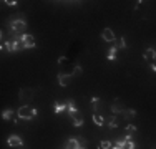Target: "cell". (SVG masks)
<instances>
[{
	"instance_id": "1",
	"label": "cell",
	"mask_w": 156,
	"mask_h": 149,
	"mask_svg": "<svg viewBox=\"0 0 156 149\" xmlns=\"http://www.w3.org/2000/svg\"><path fill=\"white\" fill-rule=\"evenodd\" d=\"M15 18H12L10 20V28H12V32L18 33V35H23L25 30H27V22L23 20V15H13Z\"/></svg>"
},
{
	"instance_id": "2",
	"label": "cell",
	"mask_w": 156,
	"mask_h": 149,
	"mask_svg": "<svg viewBox=\"0 0 156 149\" xmlns=\"http://www.w3.org/2000/svg\"><path fill=\"white\" fill-rule=\"evenodd\" d=\"M37 114H38L37 108H32V106H28V104H22V106L17 109V116L20 119H27V121L33 119Z\"/></svg>"
},
{
	"instance_id": "3",
	"label": "cell",
	"mask_w": 156,
	"mask_h": 149,
	"mask_svg": "<svg viewBox=\"0 0 156 149\" xmlns=\"http://www.w3.org/2000/svg\"><path fill=\"white\" fill-rule=\"evenodd\" d=\"M7 144H9L10 147H22L23 146V139H22L20 136H17V134H12V136H9V139H7Z\"/></svg>"
},
{
	"instance_id": "4",
	"label": "cell",
	"mask_w": 156,
	"mask_h": 149,
	"mask_svg": "<svg viewBox=\"0 0 156 149\" xmlns=\"http://www.w3.org/2000/svg\"><path fill=\"white\" fill-rule=\"evenodd\" d=\"M125 109H126V106L121 103V99H116V101L111 104V113H113L115 116H116V114H123Z\"/></svg>"
},
{
	"instance_id": "5",
	"label": "cell",
	"mask_w": 156,
	"mask_h": 149,
	"mask_svg": "<svg viewBox=\"0 0 156 149\" xmlns=\"http://www.w3.org/2000/svg\"><path fill=\"white\" fill-rule=\"evenodd\" d=\"M18 96H20V99H22V101H23V104H25L27 101H30V99H32L33 89H30V88H22L20 91H18Z\"/></svg>"
},
{
	"instance_id": "6",
	"label": "cell",
	"mask_w": 156,
	"mask_h": 149,
	"mask_svg": "<svg viewBox=\"0 0 156 149\" xmlns=\"http://www.w3.org/2000/svg\"><path fill=\"white\" fill-rule=\"evenodd\" d=\"M22 42H23L25 48H33V47L37 45V42H35V36L30 35V33H23V35H22Z\"/></svg>"
},
{
	"instance_id": "7",
	"label": "cell",
	"mask_w": 156,
	"mask_h": 149,
	"mask_svg": "<svg viewBox=\"0 0 156 149\" xmlns=\"http://www.w3.org/2000/svg\"><path fill=\"white\" fill-rule=\"evenodd\" d=\"M73 80V74L72 73H58V83L62 85V86H66V85H70Z\"/></svg>"
},
{
	"instance_id": "8",
	"label": "cell",
	"mask_w": 156,
	"mask_h": 149,
	"mask_svg": "<svg viewBox=\"0 0 156 149\" xmlns=\"http://www.w3.org/2000/svg\"><path fill=\"white\" fill-rule=\"evenodd\" d=\"M101 38L105 40V42H115V40H116V36H115V33H113V30H111V28H103Z\"/></svg>"
},
{
	"instance_id": "9",
	"label": "cell",
	"mask_w": 156,
	"mask_h": 149,
	"mask_svg": "<svg viewBox=\"0 0 156 149\" xmlns=\"http://www.w3.org/2000/svg\"><path fill=\"white\" fill-rule=\"evenodd\" d=\"M65 104H66V111H68V116H70V118H75V116H76V114H78V113H80V111H78V109H76V106H75V103H73V101H72V99H68V101H66Z\"/></svg>"
},
{
	"instance_id": "10",
	"label": "cell",
	"mask_w": 156,
	"mask_h": 149,
	"mask_svg": "<svg viewBox=\"0 0 156 149\" xmlns=\"http://www.w3.org/2000/svg\"><path fill=\"white\" fill-rule=\"evenodd\" d=\"M106 124H108V128L110 129H115V128H118V124H120V118L118 116H111V118H108L106 119Z\"/></svg>"
},
{
	"instance_id": "11",
	"label": "cell",
	"mask_w": 156,
	"mask_h": 149,
	"mask_svg": "<svg viewBox=\"0 0 156 149\" xmlns=\"http://www.w3.org/2000/svg\"><path fill=\"white\" fill-rule=\"evenodd\" d=\"M91 106H93V111H95V113H98V111L103 108V101L95 96V98H91Z\"/></svg>"
},
{
	"instance_id": "12",
	"label": "cell",
	"mask_w": 156,
	"mask_h": 149,
	"mask_svg": "<svg viewBox=\"0 0 156 149\" xmlns=\"http://www.w3.org/2000/svg\"><path fill=\"white\" fill-rule=\"evenodd\" d=\"M144 60L146 61H153V60H156V51L153 50V48H146V51H144Z\"/></svg>"
},
{
	"instance_id": "13",
	"label": "cell",
	"mask_w": 156,
	"mask_h": 149,
	"mask_svg": "<svg viewBox=\"0 0 156 149\" xmlns=\"http://www.w3.org/2000/svg\"><path fill=\"white\" fill-rule=\"evenodd\" d=\"M93 123L96 126H103V124H106V118L101 116V114H98V113H95L93 114Z\"/></svg>"
},
{
	"instance_id": "14",
	"label": "cell",
	"mask_w": 156,
	"mask_h": 149,
	"mask_svg": "<svg viewBox=\"0 0 156 149\" xmlns=\"http://www.w3.org/2000/svg\"><path fill=\"white\" fill-rule=\"evenodd\" d=\"M78 147H80V144H78V141L75 137H70L65 144V149H78Z\"/></svg>"
},
{
	"instance_id": "15",
	"label": "cell",
	"mask_w": 156,
	"mask_h": 149,
	"mask_svg": "<svg viewBox=\"0 0 156 149\" xmlns=\"http://www.w3.org/2000/svg\"><path fill=\"white\" fill-rule=\"evenodd\" d=\"M135 116H136V109H131V108H129V109L126 108V109H125V113H123V118L126 119V121H131V119L135 118Z\"/></svg>"
},
{
	"instance_id": "16",
	"label": "cell",
	"mask_w": 156,
	"mask_h": 149,
	"mask_svg": "<svg viewBox=\"0 0 156 149\" xmlns=\"http://www.w3.org/2000/svg\"><path fill=\"white\" fill-rule=\"evenodd\" d=\"M73 119V126H76V128H81L83 126V114L81 113H78L75 118H72Z\"/></svg>"
},
{
	"instance_id": "17",
	"label": "cell",
	"mask_w": 156,
	"mask_h": 149,
	"mask_svg": "<svg viewBox=\"0 0 156 149\" xmlns=\"http://www.w3.org/2000/svg\"><path fill=\"white\" fill-rule=\"evenodd\" d=\"M2 118L5 119V121H9V119L13 118V109H10V108H7V109L2 111Z\"/></svg>"
},
{
	"instance_id": "18",
	"label": "cell",
	"mask_w": 156,
	"mask_h": 149,
	"mask_svg": "<svg viewBox=\"0 0 156 149\" xmlns=\"http://www.w3.org/2000/svg\"><path fill=\"white\" fill-rule=\"evenodd\" d=\"M116 55H118V48L116 47H111L108 50V60H116Z\"/></svg>"
},
{
	"instance_id": "19",
	"label": "cell",
	"mask_w": 156,
	"mask_h": 149,
	"mask_svg": "<svg viewBox=\"0 0 156 149\" xmlns=\"http://www.w3.org/2000/svg\"><path fill=\"white\" fill-rule=\"evenodd\" d=\"M113 147V144L110 143V141H101V143L98 144V149H111Z\"/></svg>"
},
{
	"instance_id": "20",
	"label": "cell",
	"mask_w": 156,
	"mask_h": 149,
	"mask_svg": "<svg viewBox=\"0 0 156 149\" xmlns=\"http://www.w3.org/2000/svg\"><path fill=\"white\" fill-rule=\"evenodd\" d=\"M62 111H66V104H62V103H55V113H62Z\"/></svg>"
},
{
	"instance_id": "21",
	"label": "cell",
	"mask_w": 156,
	"mask_h": 149,
	"mask_svg": "<svg viewBox=\"0 0 156 149\" xmlns=\"http://www.w3.org/2000/svg\"><path fill=\"white\" fill-rule=\"evenodd\" d=\"M115 42H116V45H115V47H116L118 50H121V48H125V47H126V43H125V38H123V36H120V38L115 40Z\"/></svg>"
},
{
	"instance_id": "22",
	"label": "cell",
	"mask_w": 156,
	"mask_h": 149,
	"mask_svg": "<svg viewBox=\"0 0 156 149\" xmlns=\"http://www.w3.org/2000/svg\"><path fill=\"white\" fill-rule=\"evenodd\" d=\"M81 73H83V70H81V66H80V65H75V66H73V71H72L73 76H80Z\"/></svg>"
},
{
	"instance_id": "23",
	"label": "cell",
	"mask_w": 156,
	"mask_h": 149,
	"mask_svg": "<svg viewBox=\"0 0 156 149\" xmlns=\"http://www.w3.org/2000/svg\"><path fill=\"white\" fill-rule=\"evenodd\" d=\"M136 133V128L133 124H128L126 126V134H129V136H133V134Z\"/></svg>"
},
{
	"instance_id": "24",
	"label": "cell",
	"mask_w": 156,
	"mask_h": 149,
	"mask_svg": "<svg viewBox=\"0 0 156 149\" xmlns=\"http://www.w3.org/2000/svg\"><path fill=\"white\" fill-rule=\"evenodd\" d=\"M78 144H80V147H87V141L83 139V137H76Z\"/></svg>"
},
{
	"instance_id": "25",
	"label": "cell",
	"mask_w": 156,
	"mask_h": 149,
	"mask_svg": "<svg viewBox=\"0 0 156 149\" xmlns=\"http://www.w3.org/2000/svg\"><path fill=\"white\" fill-rule=\"evenodd\" d=\"M126 149H136V144L133 143V141H128V144H126Z\"/></svg>"
},
{
	"instance_id": "26",
	"label": "cell",
	"mask_w": 156,
	"mask_h": 149,
	"mask_svg": "<svg viewBox=\"0 0 156 149\" xmlns=\"http://www.w3.org/2000/svg\"><path fill=\"white\" fill-rule=\"evenodd\" d=\"M3 3H9V5H17V2H15V0H12V2H3Z\"/></svg>"
},
{
	"instance_id": "27",
	"label": "cell",
	"mask_w": 156,
	"mask_h": 149,
	"mask_svg": "<svg viewBox=\"0 0 156 149\" xmlns=\"http://www.w3.org/2000/svg\"><path fill=\"white\" fill-rule=\"evenodd\" d=\"M151 68H153V71L156 73V63H153V66H151Z\"/></svg>"
},
{
	"instance_id": "28",
	"label": "cell",
	"mask_w": 156,
	"mask_h": 149,
	"mask_svg": "<svg viewBox=\"0 0 156 149\" xmlns=\"http://www.w3.org/2000/svg\"><path fill=\"white\" fill-rule=\"evenodd\" d=\"M111 149H121V147H118V146H116V144H115V146H113V147H111Z\"/></svg>"
},
{
	"instance_id": "29",
	"label": "cell",
	"mask_w": 156,
	"mask_h": 149,
	"mask_svg": "<svg viewBox=\"0 0 156 149\" xmlns=\"http://www.w3.org/2000/svg\"><path fill=\"white\" fill-rule=\"evenodd\" d=\"M78 149H87V147H78Z\"/></svg>"
}]
</instances>
